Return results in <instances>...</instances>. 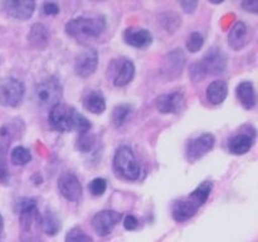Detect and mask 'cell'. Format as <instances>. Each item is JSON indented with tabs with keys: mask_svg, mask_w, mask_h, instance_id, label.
Instances as JSON below:
<instances>
[{
	"mask_svg": "<svg viewBox=\"0 0 258 242\" xmlns=\"http://www.w3.org/2000/svg\"><path fill=\"white\" fill-rule=\"evenodd\" d=\"M106 23L102 17H77L66 24L64 30L77 39L96 38L105 30Z\"/></svg>",
	"mask_w": 258,
	"mask_h": 242,
	"instance_id": "6da1fadb",
	"label": "cell"
},
{
	"mask_svg": "<svg viewBox=\"0 0 258 242\" xmlns=\"http://www.w3.org/2000/svg\"><path fill=\"white\" fill-rule=\"evenodd\" d=\"M113 169L116 174L127 180H138L141 174V166L130 146L121 145L113 155Z\"/></svg>",
	"mask_w": 258,
	"mask_h": 242,
	"instance_id": "7a4b0ae2",
	"label": "cell"
},
{
	"mask_svg": "<svg viewBox=\"0 0 258 242\" xmlns=\"http://www.w3.org/2000/svg\"><path fill=\"white\" fill-rule=\"evenodd\" d=\"M62 96L63 87L55 76H50L35 85L34 97L38 105L42 107L52 108L53 106L60 103Z\"/></svg>",
	"mask_w": 258,
	"mask_h": 242,
	"instance_id": "3957f363",
	"label": "cell"
},
{
	"mask_svg": "<svg viewBox=\"0 0 258 242\" xmlns=\"http://www.w3.org/2000/svg\"><path fill=\"white\" fill-rule=\"evenodd\" d=\"M78 111L72 106L64 105V103H58L53 106L48 113V120L50 126L55 131L59 133H68L75 129L76 115Z\"/></svg>",
	"mask_w": 258,
	"mask_h": 242,
	"instance_id": "277c9868",
	"label": "cell"
},
{
	"mask_svg": "<svg viewBox=\"0 0 258 242\" xmlns=\"http://www.w3.org/2000/svg\"><path fill=\"white\" fill-rule=\"evenodd\" d=\"M24 83L14 77H5L0 81V105L18 107L24 98Z\"/></svg>",
	"mask_w": 258,
	"mask_h": 242,
	"instance_id": "5b68a950",
	"label": "cell"
},
{
	"mask_svg": "<svg viewBox=\"0 0 258 242\" xmlns=\"http://www.w3.org/2000/svg\"><path fill=\"white\" fill-rule=\"evenodd\" d=\"M214 143H216V138L211 133L202 134L197 138L189 139L184 149L185 159L189 163H196L214 148Z\"/></svg>",
	"mask_w": 258,
	"mask_h": 242,
	"instance_id": "8992f818",
	"label": "cell"
},
{
	"mask_svg": "<svg viewBox=\"0 0 258 242\" xmlns=\"http://www.w3.org/2000/svg\"><path fill=\"white\" fill-rule=\"evenodd\" d=\"M17 211L18 216H19L22 233L32 232L33 224L39 221L37 201L30 197H23L17 202Z\"/></svg>",
	"mask_w": 258,
	"mask_h": 242,
	"instance_id": "52a82bcc",
	"label": "cell"
},
{
	"mask_svg": "<svg viewBox=\"0 0 258 242\" xmlns=\"http://www.w3.org/2000/svg\"><path fill=\"white\" fill-rule=\"evenodd\" d=\"M108 73L111 76L112 83L116 87H123L127 86L135 76V65L128 58H118L112 60L108 68Z\"/></svg>",
	"mask_w": 258,
	"mask_h": 242,
	"instance_id": "ba28073f",
	"label": "cell"
},
{
	"mask_svg": "<svg viewBox=\"0 0 258 242\" xmlns=\"http://www.w3.org/2000/svg\"><path fill=\"white\" fill-rule=\"evenodd\" d=\"M121 218H122V216L118 212L112 211V209H103L92 217L91 226L98 236L105 237L113 231V228L117 226Z\"/></svg>",
	"mask_w": 258,
	"mask_h": 242,
	"instance_id": "9c48e42d",
	"label": "cell"
},
{
	"mask_svg": "<svg viewBox=\"0 0 258 242\" xmlns=\"http://www.w3.org/2000/svg\"><path fill=\"white\" fill-rule=\"evenodd\" d=\"M185 66V54L181 49H173L161 60L160 73L166 80H175L181 75Z\"/></svg>",
	"mask_w": 258,
	"mask_h": 242,
	"instance_id": "30bf717a",
	"label": "cell"
},
{
	"mask_svg": "<svg viewBox=\"0 0 258 242\" xmlns=\"http://www.w3.org/2000/svg\"><path fill=\"white\" fill-rule=\"evenodd\" d=\"M98 52L92 47H87L78 53L75 59V73L81 78L93 75L98 66Z\"/></svg>",
	"mask_w": 258,
	"mask_h": 242,
	"instance_id": "8fae6325",
	"label": "cell"
},
{
	"mask_svg": "<svg viewBox=\"0 0 258 242\" xmlns=\"http://www.w3.org/2000/svg\"><path fill=\"white\" fill-rule=\"evenodd\" d=\"M58 189L64 199L70 202H78L82 198V184L77 175L71 171H64L58 179Z\"/></svg>",
	"mask_w": 258,
	"mask_h": 242,
	"instance_id": "7c38bea8",
	"label": "cell"
},
{
	"mask_svg": "<svg viewBox=\"0 0 258 242\" xmlns=\"http://www.w3.org/2000/svg\"><path fill=\"white\" fill-rule=\"evenodd\" d=\"M3 8L9 17L17 20H28L35 10L34 0H8L3 3Z\"/></svg>",
	"mask_w": 258,
	"mask_h": 242,
	"instance_id": "4fadbf2b",
	"label": "cell"
},
{
	"mask_svg": "<svg viewBox=\"0 0 258 242\" xmlns=\"http://www.w3.org/2000/svg\"><path fill=\"white\" fill-rule=\"evenodd\" d=\"M201 62L206 68L207 75H222L227 68L226 55L218 47L209 48Z\"/></svg>",
	"mask_w": 258,
	"mask_h": 242,
	"instance_id": "5bb4252c",
	"label": "cell"
},
{
	"mask_svg": "<svg viewBox=\"0 0 258 242\" xmlns=\"http://www.w3.org/2000/svg\"><path fill=\"white\" fill-rule=\"evenodd\" d=\"M228 44L232 49L241 50L246 47L251 40V30L244 22H236L228 33Z\"/></svg>",
	"mask_w": 258,
	"mask_h": 242,
	"instance_id": "9a60e30c",
	"label": "cell"
},
{
	"mask_svg": "<svg viewBox=\"0 0 258 242\" xmlns=\"http://www.w3.org/2000/svg\"><path fill=\"white\" fill-rule=\"evenodd\" d=\"M184 105V95L179 91L159 96L155 100V106L161 113H178Z\"/></svg>",
	"mask_w": 258,
	"mask_h": 242,
	"instance_id": "2e32d148",
	"label": "cell"
},
{
	"mask_svg": "<svg viewBox=\"0 0 258 242\" xmlns=\"http://www.w3.org/2000/svg\"><path fill=\"white\" fill-rule=\"evenodd\" d=\"M123 40L126 44L135 48H145L149 47L153 42V35L148 29L138 27H131L125 29L122 34Z\"/></svg>",
	"mask_w": 258,
	"mask_h": 242,
	"instance_id": "e0dca14e",
	"label": "cell"
},
{
	"mask_svg": "<svg viewBox=\"0 0 258 242\" xmlns=\"http://www.w3.org/2000/svg\"><path fill=\"white\" fill-rule=\"evenodd\" d=\"M10 141V133L5 126L0 128V183L5 184L9 180V170H8L7 156L9 151Z\"/></svg>",
	"mask_w": 258,
	"mask_h": 242,
	"instance_id": "ac0fdd59",
	"label": "cell"
},
{
	"mask_svg": "<svg viewBox=\"0 0 258 242\" xmlns=\"http://www.w3.org/2000/svg\"><path fill=\"white\" fill-rule=\"evenodd\" d=\"M256 134H237L228 141V150L233 155H244L252 149Z\"/></svg>",
	"mask_w": 258,
	"mask_h": 242,
	"instance_id": "d6986e66",
	"label": "cell"
},
{
	"mask_svg": "<svg viewBox=\"0 0 258 242\" xmlns=\"http://www.w3.org/2000/svg\"><path fill=\"white\" fill-rule=\"evenodd\" d=\"M197 212H198V208L188 198H184L174 202L173 208H171V216H173L174 221L185 222L193 218Z\"/></svg>",
	"mask_w": 258,
	"mask_h": 242,
	"instance_id": "ffe728a7",
	"label": "cell"
},
{
	"mask_svg": "<svg viewBox=\"0 0 258 242\" xmlns=\"http://www.w3.org/2000/svg\"><path fill=\"white\" fill-rule=\"evenodd\" d=\"M82 103L83 108L91 113H97V115H100V113L105 112L106 110L105 96H103V93L101 91H88L85 95V97H83Z\"/></svg>",
	"mask_w": 258,
	"mask_h": 242,
	"instance_id": "44dd1931",
	"label": "cell"
},
{
	"mask_svg": "<svg viewBox=\"0 0 258 242\" xmlns=\"http://www.w3.org/2000/svg\"><path fill=\"white\" fill-rule=\"evenodd\" d=\"M228 96V83L223 80H216L207 88V98L214 106L221 105Z\"/></svg>",
	"mask_w": 258,
	"mask_h": 242,
	"instance_id": "7402d4cb",
	"label": "cell"
},
{
	"mask_svg": "<svg viewBox=\"0 0 258 242\" xmlns=\"http://www.w3.org/2000/svg\"><path fill=\"white\" fill-rule=\"evenodd\" d=\"M236 95L246 110H252L256 106V92L253 85L249 81H243L237 86Z\"/></svg>",
	"mask_w": 258,
	"mask_h": 242,
	"instance_id": "603a6c76",
	"label": "cell"
},
{
	"mask_svg": "<svg viewBox=\"0 0 258 242\" xmlns=\"http://www.w3.org/2000/svg\"><path fill=\"white\" fill-rule=\"evenodd\" d=\"M39 223L40 228L48 236H54L58 232L60 231V227H62V223H60V219L58 218L57 214L52 211H45L43 214H39Z\"/></svg>",
	"mask_w": 258,
	"mask_h": 242,
	"instance_id": "cb8c5ba5",
	"label": "cell"
},
{
	"mask_svg": "<svg viewBox=\"0 0 258 242\" xmlns=\"http://www.w3.org/2000/svg\"><path fill=\"white\" fill-rule=\"evenodd\" d=\"M212 189H213V184H212L211 182H203V183L199 184V186L189 194L188 199L199 209L207 201H208L209 196H211L212 193Z\"/></svg>",
	"mask_w": 258,
	"mask_h": 242,
	"instance_id": "d4e9b609",
	"label": "cell"
},
{
	"mask_svg": "<svg viewBox=\"0 0 258 242\" xmlns=\"http://www.w3.org/2000/svg\"><path fill=\"white\" fill-rule=\"evenodd\" d=\"M28 38H29V42L33 47L43 48L48 44L49 33H48V29L43 24H34L30 28V33Z\"/></svg>",
	"mask_w": 258,
	"mask_h": 242,
	"instance_id": "484cf974",
	"label": "cell"
},
{
	"mask_svg": "<svg viewBox=\"0 0 258 242\" xmlns=\"http://www.w3.org/2000/svg\"><path fill=\"white\" fill-rule=\"evenodd\" d=\"M10 160L14 165H27L32 160V154L24 146H17L10 153Z\"/></svg>",
	"mask_w": 258,
	"mask_h": 242,
	"instance_id": "4316f807",
	"label": "cell"
},
{
	"mask_svg": "<svg viewBox=\"0 0 258 242\" xmlns=\"http://www.w3.org/2000/svg\"><path fill=\"white\" fill-rule=\"evenodd\" d=\"M131 107L128 105H118L113 108L112 116H111V121L115 128H120L126 123L127 117L130 116Z\"/></svg>",
	"mask_w": 258,
	"mask_h": 242,
	"instance_id": "83f0119b",
	"label": "cell"
},
{
	"mask_svg": "<svg viewBox=\"0 0 258 242\" xmlns=\"http://www.w3.org/2000/svg\"><path fill=\"white\" fill-rule=\"evenodd\" d=\"M160 23L164 27V29L173 33L174 30H175L176 28H179V25H180V17L176 15L175 13H165V14L161 15Z\"/></svg>",
	"mask_w": 258,
	"mask_h": 242,
	"instance_id": "f1b7e54d",
	"label": "cell"
},
{
	"mask_svg": "<svg viewBox=\"0 0 258 242\" xmlns=\"http://www.w3.org/2000/svg\"><path fill=\"white\" fill-rule=\"evenodd\" d=\"M204 44V37L202 35V33L199 32H193L190 33V35L186 39V49L190 53H197L198 50L202 49Z\"/></svg>",
	"mask_w": 258,
	"mask_h": 242,
	"instance_id": "f546056e",
	"label": "cell"
},
{
	"mask_svg": "<svg viewBox=\"0 0 258 242\" xmlns=\"http://www.w3.org/2000/svg\"><path fill=\"white\" fill-rule=\"evenodd\" d=\"M64 242H93L92 238L80 227H73L66 234Z\"/></svg>",
	"mask_w": 258,
	"mask_h": 242,
	"instance_id": "4dcf8cb0",
	"label": "cell"
},
{
	"mask_svg": "<svg viewBox=\"0 0 258 242\" xmlns=\"http://www.w3.org/2000/svg\"><path fill=\"white\" fill-rule=\"evenodd\" d=\"M189 76H190V80L193 82H201L207 77V71L201 60L191 63L190 67H189Z\"/></svg>",
	"mask_w": 258,
	"mask_h": 242,
	"instance_id": "1f68e13d",
	"label": "cell"
},
{
	"mask_svg": "<svg viewBox=\"0 0 258 242\" xmlns=\"http://www.w3.org/2000/svg\"><path fill=\"white\" fill-rule=\"evenodd\" d=\"M107 188V180L103 178H95L91 180L88 189L93 197H101Z\"/></svg>",
	"mask_w": 258,
	"mask_h": 242,
	"instance_id": "d6a6232c",
	"label": "cell"
},
{
	"mask_svg": "<svg viewBox=\"0 0 258 242\" xmlns=\"http://www.w3.org/2000/svg\"><path fill=\"white\" fill-rule=\"evenodd\" d=\"M93 143L95 141H93L92 136H90L88 134H82L78 136L77 141H76V148L82 153H88L93 148Z\"/></svg>",
	"mask_w": 258,
	"mask_h": 242,
	"instance_id": "836d02e7",
	"label": "cell"
},
{
	"mask_svg": "<svg viewBox=\"0 0 258 242\" xmlns=\"http://www.w3.org/2000/svg\"><path fill=\"white\" fill-rule=\"evenodd\" d=\"M42 10L45 15H57L59 13V7H58L57 3L47 2L43 4Z\"/></svg>",
	"mask_w": 258,
	"mask_h": 242,
	"instance_id": "e575fe53",
	"label": "cell"
},
{
	"mask_svg": "<svg viewBox=\"0 0 258 242\" xmlns=\"http://www.w3.org/2000/svg\"><path fill=\"white\" fill-rule=\"evenodd\" d=\"M139 221L135 216L133 214H128L125 217V221H123V227H125L127 231H134V229L138 228Z\"/></svg>",
	"mask_w": 258,
	"mask_h": 242,
	"instance_id": "d590c367",
	"label": "cell"
},
{
	"mask_svg": "<svg viewBox=\"0 0 258 242\" xmlns=\"http://www.w3.org/2000/svg\"><path fill=\"white\" fill-rule=\"evenodd\" d=\"M242 9L246 10V12L257 14V13H258V3L256 2V0H251V2H243V3H242Z\"/></svg>",
	"mask_w": 258,
	"mask_h": 242,
	"instance_id": "8d00e7d4",
	"label": "cell"
},
{
	"mask_svg": "<svg viewBox=\"0 0 258 242\" xmlns=\"http://www.w3.org/2000/svg\"><path fill=\"white\" fill-rule=\"evenodd\" d=\"M180 7L185 13H193L197 9V7H198V2H196V0H191V2H181Z\"/></svg>",
	"mask_w": 258,
	"mask_h": 242,
	"instance_id": "74e56055",
	"label": "cell"
},
{
	"mask_svg": "<svg viewBox=\"0 0 258 242\" xmlns=\"http://www.w3.org/2000/svg\"><path fill=\"white\" fill-rule=\"evenodd\" d=\"M20 241L22 242H40V238H39V236L34 234L33 232H27V233H22Z\"/></svg>",
	"mask_w": 258,
	"mask_h": 242,
	"instance_id": "f35d334b",
	"label": "cell"
},
{
	"mask_svg": "<svg viewBox=\"0 0 258 242\" xmlns=\"http://www.w3.org/2000/svg\"><path fill=\"white\" fill-rule=\"evenodd\" d=\"M3 231H4V219H3V216L0 214V242H2L3 238Z\"/></svg>",
	"mask_w": 258,
	"mask_h": 242,
	"instance_id": "ab89813d",
	"label": "cell"
}]
</instances>
